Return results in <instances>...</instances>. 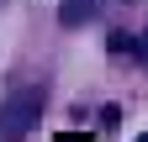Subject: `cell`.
I'll use <instances>...</instances> for the list:
<instances>
[{"mask_svg":"<svg viewBox=\"0 0 148 142\" xmlns=\"http://www.w3.org/2000/svg\"><path fill=\"white\" fill-rule=\"evenodd\" d=\"M138 142H148V132H143V137H138Z\"/></svg>","mask_w":148,"mask_h":142,"instance_id":"4","label":"cell"},{"mask_svg":"<svg viewBox=\"0 0 148 142\" xmlns=\"http://www.w3.org/2000/svg\"><path fill=\"white\" fill-rule=\"evenodd\" d=\"M111 58H138V42L116 32V37H111Z\"/></svg>","mask_w":148,"mask_h":142,"instance_id":"3","label":"cell"},{"mask_svg":"<svg viewBox=\"0 0 148 142\" xmlns=\"http://www.w3.org/2000/svg\"><path fill=\"white\" fill-rule=\"evenodd\" d=\"M90 11H95L90 0H64V21H69V26H74V21H85Z\"/></svg>","mask_w":148,"mask_h":142,"instance_id":"2","label":"cell"},{"mask_svg":"<svg viewBox=\"0 0 148 142\" xmlns=\"http://www.w3.org/2000/svg\"><path fill=\"white\" fill-rule=\"evenodd\" d=\"M37 111H42V90H16L0 111V137L5 142H21L32 126H37Z\"/></svg>","mask_w":148,"mask_h":142,"instance_id":"1","label":"cell"}]
</instances>
